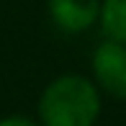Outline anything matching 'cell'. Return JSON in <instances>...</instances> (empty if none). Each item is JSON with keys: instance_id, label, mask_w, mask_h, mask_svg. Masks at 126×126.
Returning <instances> with one entry per match:
<instances>
[{"instance_id": "cell-5", "label": "cell", "mask_w": 126, "mask_h": 126, "mask_svg": "<svg viewBox=\"0 0 126 126\" xmlns=\"http://www.w3.org/2000/svg\"><path fill=\"white\" fill-rule=\"evenodd\" d=\"M0 126H39V124L26 116H5V118H0Z\"/></svg>"}, {"instance_id": "cell-1", "label": "cell", "mask_w": 126, "mask_h": 126, "mask_svg": "<svg viewBox=\"0 0 126 126\" xmlns=\"http://www.w3.org/2000/svg\"><path fill=\"white\" fill-rule=\"evenodd\" d=\"M100 90L82 75H59L39 98V126H95Z\"/></svg>"}, {"instance_id": "cell-3", "label": "cell", "mask_w": 126, "mask_h": 126, "mask_svg": "<svg viewBox=\"0 0 126 126\" xmlns=\"http://www.w3.org/2000/svg\"><path fill=\"white\" fill-rule=\"evenodd\" d=\"M49 18L64 33H82L98 23L100 0H47Z\"/></svg>"}, {"instance_id": "cell-2", "label": "cell", "mask_w": 126, "mask_h": 126, "mask_svg": "<svg viewBox=\"0 0 126 126\" xmlns=\"http://www.w3.org/2000/svg\"><path fill=\"white\" fill-rule=\"evenodd\" d=\"M95 88L106 90L111 98L126 100V47L116 41H100L93 51Z\"/></svg>"}, {"instance_id": "cell-4", "label": "cell", "mask_w": 126, "mask_h": 126, "mask_svg": "<svg viewBox=\"0 0 126 126\" xmlns=\"http://www.w3.org/2000/svg\"><path fill=\"white\" fill-rule=\"evenodd\" d=\"M98 23L108 41L126 47V0H100Z\"/></svg>"}]
</instances>
